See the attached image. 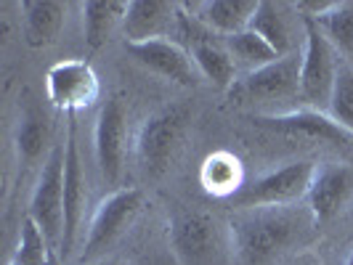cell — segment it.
<instances>
[{
  "label": "cell",
  "mask_w": 353,
  "mask_h": 265,
  "mask_svg": "<svg viewBox=\"0 0 353 265\" xmlns=\"http://www.w3.org/2000/svg\"><path fill=\"white\" fill-rule=\"evenodd\" d=\"M295 218L284 207L245 210L231 218V244L242 265H263L295 236Z\"/></svg>",
  "instance_id": "obj_1"
},
{
  "label": "cell",
  "mask_w": 353,
  "mask_h": 265,
  "mask_svg": "<svg viewBox=\"0 0 353 265\" xmlns=\"http://www.w3.org/2000/svg\"><path fill=\"white\" fill-rule=\"evenodd\" d=\"M316 173L314 162H290L279 170H271L265 176L255 178L250 183H242L229 196L231 207L239 210H261V207H284L292 204L303 196H308L311 180Z\"/></svg>",
  "instance_id": "obj_2"
},
{
  "label": "cell",
  "mask_w": 353,
  "mask_h": 265,
  "mask_svg": "<svg viewBox=\"0 0 353 265\" xmlns=\"http://www.w3.org/2000/svg\"><path fill=\"white\" fill-rule=\"evenodd\" d=\"M27 215L46 233L53 252H59L64 239V143H53L43 162Z\"/></svg>",
  "instance_id": "obj_3"
},
{
  "label": "cell",
  "mask_w": 353,
  "mask_h": 265,
  "mask_svg": "<svg viewBox=\"0 0 353 265\" xmlns=\"http://www.w3.org/2000/svg\"><path fill=\"white\" fill-rule=\"evenodd\" d=\"M186 123H189V112L183 106H168L152 114L149 120H143L136 138V157L149 178H159L168 173L181 146Z\"/></svg>",
  "instance_id": "obj_4"
},
{
  "label": "cell",
  "mask_w": 353,
  "mask_h": 265,
  "mask_svg": "<svg viewBox=\"0 0 353 265\" xmlns=\"http://www.w3.org/2000/svg\"><path fill=\"white\" fill-rule=\"evenodd\" d=\"M305 45L301 53V98L305 104H330V96L335 88V77L340 64L335 61V48L319 30L311 17H303Z\"/></svg>",
  "instance_id": "obj_5"
},
{
  "label": "cell",
  "mask_w": 353,
  "mask_h": 265,
  "mask_svg": "<svg viewBox=\"0 0 353 265\" xmlns=\"http://www.w3.org/2000/svg\"><path fill=\"white\" fill-rule=\"evenodd\" d=\"M141 207V189H117L106 199H101L99 207L93 210V218H90L85 249H83V263L112 247L125 231L130 229V223L139 218Z\"/></svg>",
  "instance_id": "obj_6"
},
{
  "label": "cell",
  "mask_w": 353,
  "mask_h": 265,
  "mask_svg": "<svg viewBox=\"0 0 353 265\" xmlns=\"http://www.w3.org/2000/svg\"><path fill=\"white\" fill-rule=\"evenodd\" d=\"M125 141H128V112L117 96H109L96 117L93 154L99 176L106 186H117L125 170Z\"/></svg>",
  "instance_id": "obj_7"
},
{
  "label": "cell",
  "mask_w": 353,
  "mask_h": 265,
  "mask_svg": "<svg viewBox=\"0 0 353 265\" xmlns=\"http://www.w3.org/2000/svg\"><path fill=\"white\" fill-rule=\"evenodd\" d=\"M99 93V74L83 59H64L46 72V96L59 112L74 114L93 104Z\"/></svg>",
  "instance_id": "obj_8"
},
{
  "label": "cell",
  "mask_w": 353,
  "mask_h": 265,
  "mask_svg": "<svg viewBox=\"0 0 353 265\" xmlns=\"http://www.w3.org/2000/svg\"><path fill=\"white\" fill-rule=\"evenodd\" d=\"M234 96L245 101H284L301 93V56L290 53L279 61L248 72L234 83Z\"/></svg>",
  "instance_id": "obj_9"
},
{
  "label": "cell",
  "mask_w": 353,
  "mask_h": 265,
  "mask_svg": "<svg viewBox=\"0 0 353 265\" xmlns=\"http://www.w3.org/2000/svg\"><path fill=\"white\" fill-rule=\"evenodd\" d=\"M125 51L130 53L143 70L154 72V74L176 83V85L194 88L199 83V72L194 67L192 53L186 48H181L170 37H154V40H143V43H125Z\"/></svg>",
  "instance_id": "obj_10"
},
{
  "label": "cell",
  "mask_w": 353,
  "mask_h": 265,
  "mask_svg": "<svg viewBox=\"0 0 353 265\" xmlns=\"http://www.w3.org/2000/svg\"><path fill=\"white\" fill-rule=\"evenodd\" d=\"M85 173H83V162H80V151H77V136H74V117L70 114V125H67V138H64V239H61V249L59 257L67 260L74 239H77V229L83 220V210H85Z\"/></svg>",
  "instance_id": "obj_11"
},
{
  "label": "cell",
  "mask_w": 353,
  "mask_h": 265,
  "mask_svg": "<svg viewBox=\"0 0 353 265\" xmlns=\"http://www.w3.org/2000/svg\"><path fill=\"white\" fill-rule=\"evenodd\" d=\"M353 199V165H321L308 189V207L319 223H327Z\"/></svg>",
  "instance_id": "obj_12"
},
{
  "label": "cell",
  "mask_w": 353,
  "mask_h": 265,
  "mask_svg": "<svg viewBox=\"0 0 353 265\" xmlns=\"http://www.w3.org/2000/svg\"><path fill=\"white\" fill-rule=\"evenodd\" d=\"M178 21V6L168 0H130L123 19L125 43H143L154 37H168Z\"/></svg>",
  "instance_id": "obj_13"
},
{
  "label": "cell",
  "mask_w": 353,
  "mask_h": 265,
  "mask_svg": "<svg viewBox=\"0 0 353 265\" xmlns=\"http://www.w3.org/2000/svg\"><path fill=\"white\" fill-rule=\"evenodd\" d=\"M252 123L279 130V133H292V136H305L327 143H351L353 133L337 125L330 114L321 112H290V114H268V117H252Z\"/></svg>",
  "instance_id": "obj_14"
},
{
  "label": "cell",
  "mask_w": 353,
  "mask_h": 265,
  "mask_svg": "<svg viewBox=\"0 0 353 265\" xmlns=\"http://www.w3.org/2000/svg\"><path fill=\"white\" fill-rule=\"evenodd\" d=\"M186 8L194 11V19L210 32H215L218 37H231L248 30L258 3L255 0H205Z\"/></svg>",
  "instance_id": "obj_15"
},
{
  "label": "cell",
  "mask_w": 353,
  "mask_h": 265,
  "mask_svg": "<svg viewBox=\"0 0 353 265\" xmlns=\"http://www.w3.org/2000/svg\"><path fill=\"white\" fill-rule=\"evenodd\" d=\"M170 242L186 263H196L210 252L215 242V223L205 212H178L170 220Z\"/></svg>",
  "instance_id": "obj_16"
},
{
  "label": "cell",
  "mask_w": 353,
  "mask_h": 265,
  "mask_svg": "<svg viewBox=\"0 0 353 265\" xmlns=\"http://www.w3.org/2000/svg\"><path fill=\"white\" fill-rule=\"evenodd\" d=\"M67 6L59 0H24L21 3V32L30 48H48L64 27Z\"/></svg>",
  "instance_id": "obj_17"
},
{
  "label": "cell",
  "mask_w": 353,
  "mask_h": 265,
  "mask_svg": "<svg viewBox=\"0 0 353 265\" xmlns=\"http://www.w3.org/2000/svg\"><path fill=\"white\" fill-rule=\"evenodd\" d=\"M83 11V40L90 51L104 48L112 32L123 24L128 3L123 0H85L80 6Z\"/></svg>",
  "instance_id": "obj_18"
},
{
  "label": "cell",
  "mask_w": 353,
  "mask_h": 265,
  "mask_svg": "<svg viewBox=\"0 0 353 265\" xmlns=\"http://www.w3.org/2000/svg\"><path fill=\"white\" fill-rule=\"evenodd\" d=\"M48 117L40 112V106L27 101L21 109L17 125V157L19 170H30L37 159L43 157V149L48 146Z\"/></svg>",
  "instance_id": "obj_19"
},
{
  "label": "cell",
  "mask_w": 353,
  "mask_h": 265,
  "mask_svg": "<svg viewBox=\"0 0 353 265\" xmlns=\"http://www.w3.org/2000/svg\"><path fill=\"white\" fill-rule=\"evenodd\" d=\"M330 45L353 64V0H335L324 14L314 19Z\"/></svg>",
  "instance_id": "obj_20"
},
{
  "label": "cell",
  "mask_w": 353,
  "mask_h": 265,
  "mask_svg": "<svg viewBox=\"0 0 353 265\" xmlns=\"http://www.w3.org/2000/svg\"><path fill=\"white\" fill-rule=\"evenodd\" d=\"M250 32H255L258 37H263L265 43L279 53V56H290L292 53V37H290V27L282 17V8L271 0H261L255 8V17L248 27Z\"/></svg>",
  "instance_id": "obj_21"
},
{
  "label": "cell",
  "mask_w": 353,
  "mask_h": 265,
  "mask_svg": "<svg viewBox=\"0 0 353 265\" xmlns=\"http://www.w3.org/2000/svg\"><path fill=\"white\" fill-rule=\"evenodd\" d=\"M223 45H226V51L231 53L234 64L248 67V72L268 67V64H274V61H279V59H282L279 53L265 43L263 37H258L255 32H250V30L239 32V35L223 37Z\"/></svg>",
  "instance_id": "obj_22"
},
{
  "label": "cell",
  "mask_w": 353,
  "mask_h": 265,
  "mask_svg": "<svg viewBox=\"0 0 353 265\" xmlns=\"http://www.w3.org/2000/svg\"><path fill=\"white\" fill-rule=\"evenodd\" d=\"M239 176H242L239 162H236V157H231L229 151H218V154L205 159V165H202V183L212 194L231 196L242 186Z\"/></svg>",
  "instance_id": "obj_23"
},
{
  "label": "cell",
  "mask_w": 353,
  "mask_h": 265,
  "mask_svg": "<svg viewBox=\"0 0 353 265\" xmlns=\"http://www.w3.org/2000/svg\"><path fill=\"white\" fill-rule=\"evenodd\" d=\"M330 117L337 125H343L345 130L353 133V70L351 67H340L335 77V88L330 96Z\"/></svg>",
  "instance_id": "obj_24"
},
{
  "label": "cell",
  "mask_w": 353,
  "mask_h": 265,
  "mask_svg": "<svg viewBox=\"0 0 353 265\" xmlns=\"http://www.w3.org/2000/svg\"><path fill=\"white\" fill-rule=\"evenodd\" d=\"M48 265H61V257H59V252H53L51 255V263Z\"/></svg>",
  "instance_id": "obj_25"
},
{
  "label": "cell",
  "mask_w": 353,
  "mask_h": 265,
  "mask_svg": "<svg viewBox=\"0 0 353 265\" xmlns=\"http://www.w3.org/2000/svg\"><path fill=\"white\" fill-rule=\"evenodd\" d=\"M99 265H123V263H117V260H101Z\"/></svg>",
  "instance_id": "obj_26"
},
{
  "label": "cell",
  "mask_w": 353,
  "mask_h": 265,
  "mask_svg": "<svg viewBox=\"0 0 353 265\" xmlns=\"http://www.w3.org/2000/svg\"><path fill=\"white\" fill-rule=\"evenodd\" d=\"M345 265H353V252L348 255V260H345Z\"/></svg>",
  "instance_id": "obj_27"
}]
</instances>
